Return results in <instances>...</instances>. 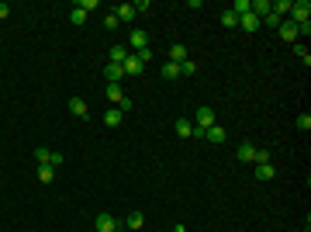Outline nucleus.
<instances>
[{
  "instance_id": "obj_1",
  "label": "nucleus",
  "mask_w": 311,
  "mask_h": 232,
  "mask_svg": "<svg viewBox=\"0 0 311 232\" xmlns=\"http://www.w3.org/2000/svg\"><path fill=\"white\" fill-rule=\"evenodd\" d=\"M211 125H218L215 108H197V115H194V128H197V132H208Z\"/></svg>"
},
{
  "instance_id": "obj_2",
  "label": "nucleus",
  "mask_w": 311,
  "mask_h": 232,
  "mask_svg": "<svg viewBox=\"0 0 311 232\" xmlns=\"http://www.w3.org/2000/svg\"><path fill=\"white\" fill-rule=\"evenodd\" d=\"M308 17H311V3H308V0H294V3H291V17H287V21H291V24H305Z\"/></svg>"
},
{
  "instance_id": "obj_3",
  "label": "nucleus",
  "mask_w": 311,
  "mask_h": 232,
  "mask_svg": "<svg viewBox=\"0 0 311 232\" xmlns=\"http://www.w3.org/2000/svg\"><path fill=\"white\" fill-rule=\"evenodd\" d=\"M121 70H125V77H142V70H146V66L139 63V56H135V52H128V59L121 63Z\"/></svg>"
},
{
  "instance_id": "obj_4",
  "label": "nucleus",
  "mask_w": 311,
  "mask_h": 232,
  "mask_svg": "<svg viewBox=\"0 0 311 232\" xmlns=\"http://www.w3.org/2000/svg\"><path fill=\"white\" fill-rule=\"evenodd\" d=\"M93 226H97V232H114V229H118V222H114V215H111V212H100Z\"/></svg>"
},
{
  "instance_id": "obj_5",
  "label": "nucleus",
  "mask_w": 311,
  "mask_h": 232,
  "mask_svg": "<svg viewBox=\"0 0 311 232\" xmlns=\"http://www.w3.org/2000/svg\"><path fill=\"white\" fill-rule=\"evenodd\" d=\"M277 35L284 38V42H298V24H291V21H280V28H277Z\"/></svg>"
},
{
  "instance_id": "obj_6",
  "label": "nucleus",
  "mask_w": 311,
  "mask_h": 232,
  "mask_svg": "<svg viewBox=\"0 0 311 232\" xmlns=\"http://www.w3.org/2000/svg\"><path fill=\"white\" fill-rule=\"evenodd\" d=\"M128 45H132V49H135V52H142V49H146V45H149V35H146V31H142V28H135V31H132V35H128Z\"/></svg>"
},
{
  "instance_id": "obj_7",
  "label": "nucleus",
  "mask_w": 311,
  "mask_h": 232,
  "mask_svg": "<svg viewBox=\"0 0 311 232\" xmlns=\"http://www.w3.org/2000/svg\"><path fill=\"white\" fill-rule=\"evenodd\" d=\"M104 80L121 87V80H125V70H121V66H114V63H107V66H104Z\"/></svg>"
},
{
  "instance_id": "obj_8",
  "label": "nucleus",
  "mask_w": 311,
  "mask_h": 232,
  "mask_svg": "<svg viewBox=\"0 0 311 232\" xmlns=\"http://www.w3.org/2000/svg\"><path fill=\"white\" fill-rule=\"evenodd\" d=\"M235 159H238V163H256V146L242 142V146L235 149Z\"/></svg>"
},
{
  "instance_id": "obj_9",
  "label": "nucleus",
  "mask_w": 311,
  "mask_h": 232,
  "mask_svg": "<svg viewBox=\"0 0 311 232\" xmlns=\"http://www.w3.org/2000/svg\"><path fill=\"white\" fill-rule=\"evenodd\" d=\"M142 226H146V215H142V212H132V215L125 219V229L128 232H139Z\"/></svg>"
},
{
  "instance_id": "obj_10",
  "label": "nucleus",
  "mask_w": 311,
  "mask_h": 232,
  "mask_svg": "<svg viewBox=\"0 0 311 232\" xmlns=\"http://www.w3.org/2000/svg\"><path fill=\"white\" fill-rule=\"evenodd\" d=\"M238 24H242L249 35H252V31H259V17H256L252 10H249V14H242V17H238Z\"/></svg>"
},
{
  "instance_id": "obj_11",
  "label": "nucleus",
  "mask_w": 311,
  "mask_h": 232,
  "mask_svg": "<svg viewBox=\"0 0 311 232\" xmlns=\"http://www.w3.org/2000/svg\"><path fill=\"white\" fill-rule=\"evenodd\" d=\"M187 59H190V56H187V45H180V42H176V45L169 49V63H176V66H180V63H187Z\"/></svg>"
},
{
  "instance_id": "obj_12",
  "label": "nucleus",
  "mask_w": 311,
  "mask_h": 232,
  "mask_svg": "<svg viewBox=\"0 0 311 232\" xmlns=\"http://www.w3.org/2000/svg\"><path fill=\"white\" fill-rule=\"evenodd\" d=\"M173 128H176V135H180V139H190V135H194L190 118H176V125H173Z\"/></svg>"
},
{
  "instance_id": "obj_13",
  "label": "nucleus",
  "mask_w": 311,
  "mask_h": 232,
  "mask_svg": "<svg viewBox=\"0 0 311 232\" xmlns=\"http://www.w3.org/2000/svg\"><path fill=\"white\" fill-rule=\"evenodd\" d=\"M273 173H277L273 163H256V180H273Z\"/></svg>"
},
{
  "instance_id": "obj_14",
  "label": "nucleus",
  "mask_w": 311,
  "mask_h": 232,
  "mask_svg": "<svg viewBox=\"0 0 311 232\" xmlns=\"http://www.w3.org/2000/svg\"><path fill=\"white\" fill-rule=\"evenodd\" d=\"M114 17H118V21H132V17H135V7H132V3H118V7H114Z\"/></svg>"
},
{
  "instance_id": "obj_15",
  "label": "nucleus",
  "mask_w": 311,
  "mask_h": 232,
  "mask_svg": "<svg viewBox=\"0 0 311 232\" xmlns=\"http://www.w3.org/2000/svg\"><path fill=\"white\" fill-rule=\"evenodd\" d=\"M125 59H128V45H111V63L121 66Z\"/></svg>"
},
{
  "instance_id": "obj_16",
  "label": "nucleus",
  "mask_w": 311,
  "mask_h": 232,
  "mask_svg": "<svg viewBox=\"0 0 311 232\" xmlns=\"http://www.w3.org/2000/svg\"><path fill=\"white\" fill-rule=\"evenodd\" d=\"M121 118H125V115H121L118 108H107V115H104V125H107V128H118V125H121Z\"/></svg>"
},
{
  "instance_id": "obj_17",
  "label": "nucleus",
  "mask_w": 311,
  "mask_h": 232,
  "mask_svg": "<svg viewBox=\"0 0 311 232\" xmlns=\"http://www.w3.org/2000/svg\"><path fill=\"white\" fill-rule=\"evenodd\" d=\"M121 97H125V90H121V87H118V83H107V101H111V104H114V108H118V104H121Z\"/></svg>"
},
{
  "instance_id": "obj_18",
  "label": "nucleus",
  "mask_w": 311,
  "mask_h": 232,
  "mask_svg": "<svg viewBox=\"0 0 311 232\" xmlns=\"http://www.w3.org/2000/svg\"><path fill=\"white\" fill-rule=\"evenodd\" d=\"M204 139H208V142H225V128H222V125H211V128L204 132Z\"/></svg>"
},
{
  "instance_id": "obj_19",
  "label": "nucleus",
  "mask_w": 311,
  "mask_h": 232,
  "mask_svg": "<svg viewBox=\"0 0 311 232\" xmlns=\"http://www.w3.org/2000/svg\"><path fill=\"white\" fill-rule=\"evenodd\" d=\"M252 14H256V17L263 21V17L270 14V0H252Z\"/></svg>"
},
{
  "instance_id": "obj_20",
  "label": "nucleus",
  "mask_w": 311,
  "mask_h": 232,
  "mask_svg": "<svg viewBox=\"0 0 311 232\" xmlns=\"http://www.w3.org/2000/svg\"><path fill=\"white\" fill-rule=\"evenodd\" d=\"M70 24H77V28H79V24H86V10H83L79 3L73 7V10H70Z\"/></svg>"
},
{
  "instance_id": "obj_21",
  "label": "nucleus",
  "mask_w": 311,
  "mask_h": 232,
  "mask_svg": "<svg viewBox=\"0 0 311 232\" xmlns=\"http://www.w3.org/2000/svg\"><path fill=\"white\" fill-rule=\"evenodd\" d=\"M70 111L79 115V118H86V101H83V97H73V101H70Z\"/></svg>"
},
{
  "instance_id": "obj_22",
  "label": "nucleus",
  "mask_w": 311,
  "mask_h": 232,
  "mask_svg": "<svg viewBox=\"0 0 311 232\" xmlns=\"http://www.w3.org/2000/svg\"><path fill=\"white\" fill-rule=\"evenodd\" d=\"M38 180H42V184H52V180H56V170L42 163V166H38Z\"/></svg>"
},
{
  "instance_id": "obj_23",
  "label": "nucleus",
  "mask_w": 311,
  "mask_h": 232,
  "mask_svg": "<svg viewBox=\"0 0 311 232\" xmlns=\"http://www.w3.org/2000/svg\"><path fill=\"white\" fill-rule=\"evenodd\" d=\"M162 80H180V66L176 63H166L162 66Z\"/></svg>"
},
{
  "instance_id": "obj_24",
  "label": "nucleus",
  "mask_w": 311,
  "mask_h": 232,
  "mask_svg": "<svg viewBox=\"0 0 311 232\" xmlns=\"http://www.w3.org/2000/svg\"><path fill=\"white\" fill-rule=\"evenodd\" d=\"M249 10H252V3H249V0H235V3H232V14H238V17H242V14H249Z\"/></svg>"
},
{
  "instance_id": "obj_25",
  "label": "nucleus",
  "mask_w": 311,
  "mask_h": 232,
  "mask_svg": "<svg viewBox=\"0 0 311 232\" xmlns=\"http://www.w3.org/2000/svg\"><path fill=\"white\" fill-rule=\"evenodd\" d=\"M194 73H197V63H194V59L180 63V77H194Z\"/></svg>"
},
{
  "instance_id": "obj_26",
  "label": "nucleus",
  "mask_w": 311,
  "mask_h": 232,
  "mask_svg": "<svg viewBox=\"0 0 311 232\" xmlns=\"http://www.w3.org/2000/svg\"><path fill=\"white\" fill-rule=\"evenodd\" d=\"M222 24H225V28H235V24H238V14H232V10H222Z\"/></svg>"
},
{
  "instance_id": "obj_27",
  "label": "nucleus",
  "mask_w": 311,
  "mask_h": 232,
  "mask_svg": "<svg viewBox=\"0 0 311 232\" xmlns=\"http://www.w3.org/2000/svg\"><path fill=\"white\" fill-rule=\"evenodd\" d=\"M280 21H284V17H277V14H273V10H270V14H266V17H263V21H259V24H270V28H280Z\"/></svg>"
},
{
  "instance_id": "obj_28",
  "label": "nucleus",
  "mask_w": 311,
  "mask_h": 232,
  "mask_svg": "<svg viewBox=\"0 0 311 232\" xmlns=\"http://www.w3.org/2000/svg\"><path fill=\"white\" fill-rule=\"evenodd\" d=\"M294 52H298V56L305 59V66H308V63H311V52H308V49H305V45H301V42H294Z\"/></svg>"
},
{
  "instance_id": "obj_29",
  "label": "nucleus",
  "mask_w": 311,
  "mask_h": 232,
  "mask_svg": "<svg viewBox=\"0 0 311 232\" xmlns=\"http://www.w3.org/2000/svg\"><path fill=\"white\" fill-rule=\"evenodd\" d=\"M49 156H52V149H35V159H38V166H42V163L49 166Z\"/></svg>"
},
{
  "instance_id": "obj_30",
  "label": "nucleus",
  "mask_w": 311,
  "mask_h": 232,
  "mask_svg": "<svg viewBox=\"0 0 311 232\" xmlns=\"http://www.w3.org/2000/svg\"><path fill=\"white\" fill-rule=\"evenodd\" d=\"M256 163H273V153L270 149H256Z\"/></svg>"
},
{
  "instance_id": "obj_31",
  "label": "nucleus",
  "mask_w": 311,
  "mask_h": 232,
  "mask_svg": "<svg viewBox=\"0 0 311 232\" xmlns=\"http://www.w3.org/2000/svg\"><path fill=\"white\" fill-rule=\"evenodd\" d=\"M135 56H139V63H142V66H146V63H153V49H149V45H146L142 52H135Z\"/></svg>"
},
{
  "instance_id": "obj_32",
  "label": "nucleus",
  "mask_w": 311,
  "mask_h": 232,
  "mask_svg": "<svg viewBox=\"0 0 311 232\" xmlns=\"http://www.w3.org/2000/svg\"><path fill=\"white\" fill-rule=\"evenodd\" d=\"M298 128H301V132H308V128H311V115H308V111L298 118Z\"/></svg>"
},
{
  "instance_id": "obj_33",
  "label": "nucleus",
  "mask_w": 311,
  "mask_h": 232,
  "mask_svg": "<svg viewBox=\"0 0 311 232\" xmlns=\"http://www.w3.org/2000/svg\"><path fill=\"white\" fill-rule=\"evenodd\" d=\"M118 24H121V21H118V17H114V14H107V17H104V28H107V31H114V28H118Z\"/></svg>"
},
{
  "instance_id": "obj_34",
  "label": "nucleus",
  "mask_w": 311,
  "mask_h": 232,
  "mask_svg": "<svg viewBox=\"0 0 311 232\" xmlns=\"http://www.w3.org/2000/svg\"><path fill=\"white\" fill-rule=\"evenodd\" d=\"M118 111L125 115V111H132V97H121V104H118Z\"/></svg>"
},
{
  "instance_id": "obj_35",
  "label": "nucleus",
  "mask_w": 311,
  "mask_h": 232,
  "mask_svg": "<svg viewBox=\"0 0 311 232\" xmlns=\"http://www.w3.org/2000/svg\"><path fill=\"white\" fill-rule=\"evenodd\" d=\"M7 14H10V7H7V3H0V21H3Z\"/></svg>"
},
{
  "instance_id": "obj_36",
  "label": "nucleus",
  "mask_w": 311,
  "mask_h": 232,
  "mask_svg": "<svg viewBox=\"0 0 311 232\" xmlns=\"http://www.w3.org/2000/svg\"><path fill=\"white\" fill-rule=\"evenodd\" d=\"M114 232H125V229H114Z\"/></svg>"
}]
</instances>
